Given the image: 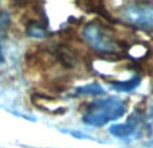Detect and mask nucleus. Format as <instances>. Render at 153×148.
I'll return each mask as SVG.
<instances>
[{
	"label": "nucleus",
	"instance_id": "obj_1",
	"mask_svg": "<svg viewBox=\"0 0 153 148\" xmlns=\"http://www.w3.org/2000/svg\"><path fill=\"white\" fill-rule=\"evenodd\" d=\"M126 102L118 97H102L87 105L82 114V121L90 127H103L124 116Z\"/></svg>",
	"mask_w": 153,
	"mask_h": 148
},
{
	"label": "nucleus",
	"instance_id": "obj_2",
	"mask_svg": "<svg viewBox=\"0 0 153 148\" xmlns=\"http://www.w3.org/2000/svg\"><path fill=\"white\" fill-rule=\"evenodd\" d=\"M126 23L145 30H153V7L146 4H128L120 12Z\"/></svg>",
	"mask_w": 153,
	"mask_h": 148
},
{
	"label": "nucleus",
	"instance_id": "obj_3",
	"mask_svg": "<svg viewBox=\"0 0 153 148\" xmlns=\"http://www.w3.org/2000/svg\"><path fill=\"white\" fill-rule=\"evenodd\" d=\"M83 38L86 42L89 43L91 47L95 50L102 51V53H111L116 50V43L111 39V37L102 28L101 26L95 23H89L85 26L83 31Z\"/></svg>",
	"mask_w": 153,
	"mask_h": 148
},
{
	"label": "nucleus",
	"instance_id": "obj_4",
	"mask_svg": "<svg viewBox=\"0 0 153 148\" xmlns=\"http://www.w3.org/2000/svg\"><path fill=\"white\" fill-rule=\"evenodd\" d=\"M138 124H140V119L134 114L124 124L113 125L110 128V133L113 136H117V138H128V136L133 135V132L138 128Z\"/></svg>",
	"mask_w": 153,
	"mask_h": 148
},
{
	"label": "nucleus",
	"instance_id": "obj_5",
	"mask_svg": "<svg viewBox=\"0 0 153 148\" xmlns=\"http://www.w3.org/2000/svg\"><path fill=\"white\" fill-rule=\"evenodd\" d=\"M11 26L10 13L5 11H0V64L4 61V53H3V42L7 35V31Z\"/></svg>",
	"mask_w": 153,
	"mask_h": 148
},
{
	"label": "nucleus",
	"instance_id": "obj_6",
	"mask_svg": "<svg viewBox=\"0 0 153 148\" xmlns=\"http://www.w3.org/2000/svg\"><path fill=\"white\" fill-rule=\"evenodd\" d=\"M76 94H90V96H100V94H103L105 93V89L101 86L100 84L97 82H93V84H89V85H83V86L78 87L75 90Z\"/></svg>",
	"mask_w": 153,
	"mask_h": 148
},
{
	"label": "nucleus",
	"instance_id": "obj_7",
	"mask_svg": "<svg viewBox=\"0 0 153 148\" xmlns=\"http://www.w3.org/2000/svg\"><path fill=\"white\" fill-rule=\"evenodd\" d=\"M141 82V79L138 77H132L128 81H124V82H113L111 86L117 90H121V92H129V90H133L138 84Z\"/></svg>",
	"mask_w": 153,
	"mask_h": 148
},
{
	"label": "nucleus",
	"instance_id": "obj_8",
	"mask_svg": "<svg viewBox=\"0 0 153 148\" xmlns=\"http://www.w3.org/2000/svg\"><path fill=\"white\" fill-rule=\"evenodd\" d=\"M151 116L153 117V106H152V108H151Z\"/></svg>",
	"mask_w": 153,
	"mask_h": 148
}]
</instances>
